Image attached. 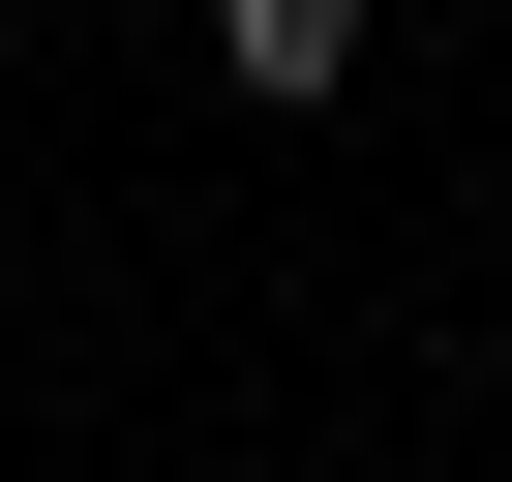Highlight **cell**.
Returning <instances> with one entry per match:
<instances>
[{"mask_svg": "<svg viewBox=\"0 0 512 482\" xmlns=\"http://www.w3.org/2000/svg\"><path fill=\"white\" fill-rule=\"evenodd\" d=\"M362 31H392V0H211V61H241V121H302V91H362Z\"/></svg>", "mask_w": 512, "mask_h": 482, "instance_id": "obj_1", "label": "cell"}]
</instances>
